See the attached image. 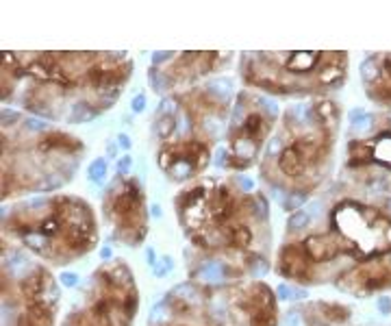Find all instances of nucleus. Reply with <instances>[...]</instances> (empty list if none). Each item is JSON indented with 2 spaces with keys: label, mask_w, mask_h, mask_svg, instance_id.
Returning a JSON list of instances; mask_svg holds the SVG:
<instances>
[{
  "label": "nucleus",
  "mask_w": 391,
  "mask_h": 326,
  "mask_svg": "<svg viewBox=\"0 0 391 326\" xmlns=\"http://www.w3.org/2000/svg\"><path fill=\"white\" fill-rule=\"evenodd\" d=\"M345 174L363 192L391 198V111L350 113Z\"/></svg>",
  "instance_id": "obj_1"
},
{
  "label": "nucleus",
  "mask_w": 391,
  "mask_h": 326,
  "mask_svg": "<svg viewBox=\"0 0 391 326\" xmlns=\"http://www.w3.org/2000/svg\"><path fill=\"white\" fill-rule=\"evenodd\" d=\"M109 205L107 211L115 218L117 239L126 241L128 246L141 244L148 228L143 220V194L135 179L120 176L109 187Z\"/></svg>",
  "instance_id": "obj_2"
},
{
  "label": "nucleus",
  "mask_w": 391,
  "mask_h": 326,
  "mask_svg": "<svg viewBox=\"0 0 391 326\" xmlns=\"http://www.w3.org/2000/svg\"><path fill=\"white\" fill-rule=\"evenodd\" d=\"M358 72L369 100L391 111V52H374L365 57Z\"/></svg>",
  "instance_id": "obj_3"
},
{
  "label": "nucleus",
  "mask_w": 391,
  "mask_h": 326,
  "mask_svg": "<svg viewBox=\"0 0 391 326\" xmlns=\"http://www.w3.org/2000/svg\"><path fill=\"white\" fill-rule=\"evenodd\" d=\"M272 120L274 117L265 115L263 111H250L239 122L231 124V141L248 139V141L257 143V146H263V139L272 130Z\"/></svg>",
  "instance_id": "obj_4"
},
{
  "label": "nucleus",
  "mask_w": 391,
  "mask_h": 326,
  "mask_svg": "<svg viewBox=\"0 0 391 326\" xmlns=\"http://www.w3.org/2000/svg\"><path fill=\"white\" fill-rule=\"evenodd\" d=\"M311 267L313 261L309 259L304 246L289 244L278 254V272L287 278H296L300 283H304V280L311 278Z\"/></svg>",
  "instance_id": "obj_5"
},
{
  "label": "nucleus",
  "mask_w": 391,
  "mask_h": 326,
  "mask_svg": "<svg viewBox=\"0 0 391 326\" xmlns=\"http://www.w3.org/2000/svg\"><path fill=\"white\" fill-rule=\"evenodd\" d=\"M302 246L313 263H332L337 257H341L335 239L328 233H313L304 239Z\"/></svg>",
  "instance_id": "obj_6"
},
{
  "label": "nucleus",
  "mask_w": 391,
  "mask_h": 326,
  "mask_svg": "<svg viewBox=\"0 0 391 326\" xmlns=\"http://www.w3.org/2000/svg\"><path fill=\"white\" fill-rule=\"evenodd\" d=\"M233 274V270L226 263L220 261H202V263L191 272V278L202 285H220Z\"/></svg>",
  "instance_id": "obj_7"
},
{
  "label": "nucleus",
  "mask_w": 391,
  "mask_h": 326,
  "mask_svg": "<svg viewBox=\"0 0 391 326\" xmlns=\"http://www.w3.org/2000/svg\"><path fill=\"white\" fill-rule=\"evenodd\" d=\"M319 311H322V315L326 322L330 324H343L350 319V309L339 302H319Z\"/></svg>",
  "instance_id": "obj_8"
},
{
  "label": "nucleus",
  "mask_w": 391,
  "mask_h": 326,
  "mask_svg": "<svg viewBox=\"0 0 391 326\" xmlns=\"http://www.w3.org/2000/svg\"><path fill=\"white\" fill-rule=\"evenodd\" d=\"M169 298H176V300H180V302H187V304H198L200 302V291H198V287H196L193 283H180V285H176L172 291L167 293Z\"/></svg>",
  "instance_id": "obj_9"
},
{
  "label": "nucleus",
  "mask_w": 391,
  "mask_h": 326,
  "mask_svg": "<svg viewBox=\"0 0 391 326\" xmlns=\"http://www.w3.org/2000/svg\"><path fill=\"white\" fill-rule=\"evenodd\" d=\"M248 317H250V326H276V306H272V309H248Z\"/></svg>",
  "instance_id": "obj_10"
},
{
  "label": "nucleus",
  "mask_w": 391,
  "mask_h": 326,
  "mask_svg": "<svg viewBox=\"0 0 391 326\" xmlns=\"http://www.w3.org/2000/svg\"><path fill=\"white\" fill-rule=\"evenodd\" d=\"M178 117L176 115H163V117H159V120H154V133H156V137H159L161 141H165V139H169L174 133H176V128H178Z\"/></svg>",
  "instance_id": "obj_11"
},
{
  "label": "nucleus",
  "mask_w": 391,
  "mask_h": 326,
  "mask_svg": "<svg viewBox=\"0 0 391 326\" xmlns=\"http://www.w3.org/2000/svg\"><path fill=\"white\" fill-rule=\"evenodd\" d=\"M107 172H109V166H107V159L104 156H98L89 163V170H87V176L94 185H102L107 181Z\"/></svg>",
  "instance_id": "obj_12"
},
{
  "label": "nucleus",
  "mask_w": 391,
  "mask_h": 326,
  "mask_svg": "<svg viewBox=\"0 0 391 326\" xmlns=\"http://www.w3.org/2000/svg\"><path fill=\"white\" fill-rule=\"evenodd\" d=\"M172 315H174V311L169 309V304L167 302H159V304L152 306V311H150L148 324L150 326H165V324H169Z\"/></svg>",
  "instance_id": "obj_13"
},
{
  "label": "nucleus",
  "mask_w": 391,
  "mask_h": 326,
  "mask_svg": "<svg viewBox=\"0 0 391 326\" xmlns=\"http://www.w3.org/2000/svg\"><path fill=\"white\" fill-rule=\"evenodd\" d=\"M148 83H150V87H152V91H156V94H163V91L169 87L167 74L161 72L159 68H154V65H150V70H148Z\"/></svg>",
  "instance_id": "obj_14"
},
{
  "label": "nucleus",
  "mask_w": 391,
  "mask_h": 326,
  "mask_svg": "<svg viewBox=\"0 0 391 326\" xmlns=\"http://www.w3.org/2000/svg\"><path fill=\"white\" fill-rule=\"evenodd\" d=\"M246 267H248V272H250V276H254V278H263L265 274L270 272V263H267V259L259 257V254H252V257L248 259Z\"/></svg>",
  "instance_id": "obj_15"
},
{
  "label": "nucleus",
  "mask_w": 391,
  "mask_h": 326,
  "mask_svg": "<svg viewBox=\"0 0 391 326\" xmlns=\"http://www.w3.org/2000/svg\"><path fill=\"white\" fill-rule=\"evenodd\" d=\"M311 224V213H306L304 209H298V211H293L289 215V220H287V228L289 231H302Z\"/></svg>",
  "instance_id": "obj_16"
},
{
  "label": "nucleus",
  "mask_w": 391,
  "mask_h": 326,
  "mask_svg": "<svg viewBox=\"0 0 391 326\" xmlns=\"http://www.w3.org/2000/svg\"><path fill=\"white\" fill-rule=\"evenodd\" d=\"M24 130H29V133L46 135V130H50V126H48V122L39 120V117H26V120H24Z\"/></svg>",
  "instance_id": "obj_17"
},
{
  "label": "nucleus",
  "mask_w": 391,
  "mask_h": 326,
  "mask_svg": "<svg viewBox=\"0 0 391 326\" xmlns=\"http://www.w3.org/2000/svg\"><path fill=\"white\" fill-rule=\"evenodd\" d=\"M306 198H309L306 194H287L285 200H283V207L287 209V211H298V207L302 205Z\"/></svg>",
  "instance_id": "obj_18"
},
{
  "label": "nucleus",
  "mask_w": 391,
  "mask_h": 326,
  "mask_svg": "<svg viewBox=\"0 0 391 326\" xmlns=\"http://www.w3.org/2000/svg\"><path fill=\"white\" fill-rule=\"evenodd\" d=\"M172 267H174L172 257H161V259H159V263H156V265L152 267V272H154V276H156V278H163L167 272H172Z\"/></svg>",
  "instance_id": "obj_19"
},
{
  "label": "nucleus",
  "mask_w": 391,
  "mask_h": 326,
  "mask_svg": "<svg viewBox=\"0 0 391 326\" xmlns=\"http://www.w3.org/2000/svg\"><path fill=\"white\" fill-rule=\"evenodd\" d=\"M20 120H22V113H20V111H13L9 107L3 109V126L5 128H9L13 122H20Z\"/></svg>",
  "instance_id": "obj_20"
},
{
  "label": "nucleus",
  "mask_w": 391,
  "mask_h": 326,
  "mask_svg": "<svg viewBox=\"0 0 391 326\" xmlns=\"http://www.w3.org/2000/svg\"><path fill=\"white\" fill-rule=\"evenodd\" d=\"M130 163H133V156H130V154L120 156V159H117V163H115V172H117V176H126L128 170H130Z\"/></svg>",
  "instance_id": "obj_21"
},
{
  "label": "nucleus",
  "mask_w": 391,
  "mask_h": 326,
  "mask_svg": "<svg viewBox=\"0 0 391 326\" xmlns=\"http://www.w3.org/2000/svg\"><path fill=\"white\" fill-rule=\"evenodd\" d=\"M59 280H61V285L65 287V289H72V287L78 285V274H74V272H61Z\"/></svg>",
  "instance_id": "obj_22"
},
{
  "label": "nucleus",
  "mask_w": 391,
  "mask_h": 326,
  "mask_svg": "<svg viewBox=\"0 0 391 326\" xmlns=\"http://www.w3.org/2000/svg\"><path fill=\"white\" fill-rule=\"evenodd\" d=\"M172 55L174 52H169V50H159V52H152V65L156 68V65H161V63H165V61H169L172 59Z\"/></svg>",
  "instance_id": "obj_23"
},
{
  "label": "nucleus",
  "mask_w": 391,
  "mask_h": 326,
  "mask_svg": "<svg viewBox=\"0 0 391 326\" xmlns=\"http://www.w3.org/2000/svg\"><path fill=\"white\" fill-rule=\"evenodd\" d=\"M376 306H378V311H380L382 315H389V313H391V298L389 296H378L376 298Z\"/></svg>",
  "instance_id": "obj_24"
},
{
  "label": "nucleus",
  "mask_w": 391,
  "mask_h": 326,
  "mask_svg": "<svg viewBox=\"0 0 391 326\" xmlns=\"http://www.w3.org/2000/svg\"><path fill=\"white\" fill-rule=\"evenodd\" d=\"M130 109H133L135 113H141V111L146 109V96H143V94H137V96L133 98V102H130Z\"/></svg>",
  "instance_id": "obj_25"
},
{
  "label": "nucleus",
  "mask_w": 391,
  "mask_h": 326,
  "mask_svg": "<svg viewBox=\"0 0 391 326\" xmlns=\"http://www.w3.org/2000/svg\"><path fill=\"white\" fill-rule=\"evenodd\" d=\"M283 326H302V319H300L298 311L285 313V322H283Z\"/></svg>",
  "instance_id": "obj_26"
},
{
  "label": "nucleus",
  "mask_w": 391,
  "mask_h": 326,
  "mask_svg": "<svg viewBox=\"0 0 391 326\" xmlns=\"http://www.w3.org/2000/svg\"><path fill=\"white\" fill-rule=\"evenodd\" d=\"M235 181H237V185L241 187V192H244V194H250V192H252L254 183H252L250 179H248V176H237Z\"/></svg>",
  "instance_id": "obj_27"
},
{
  "label": "nucleus",
  "mask_w": 391,
  "mask_h": 326,
  "mask_svg": "<svg viewBox=\"0 0 391 326\" xmlns=\"http://www.w3.org/2000/svg\"><path fill=\"white\" fill-rule=\"evenodd\" d=\"M276 298L278 300H291V287L289 285H278L276 287Z\"/></svg>",
  "instance_id": "obj_28"
},
{
  "label": "nucleus",
  "mask_w": 391,
  "mask_h": 326,
  "mask_svg": "<svg viewBox=\"0 0 391 326\" xmlns=\"http://www.w3.org/2000/svg\"><path fill=\"white\" fill-rule=\"evenodd\" d=\"M309 298V291L302 289V287H293L291 285V300H304Z\"/></svg>",
  "instance_id": "obj_29"
},
{
  "label": "nucleus",
  "mask_w": 391,
  "mask_h": 326,
  "mask_svg": "<svg viewBox=\"0 0 391 326\" xmlns=\"http://www.w3.org/2000/svg\"><path fill=\"white\" fill-rule=\"evenodd\" d=\"M117 146L124 148V150H130V137L126 133H120L117 135Z\"/></svg>",
  "instance_id": "obj_30"
},
{
  "label": "nucleus",
  "mask_w": 391,
  "mask_h": 326,
  "mask_svg": "<svg viewBox=\"0 0 391 326\" xmlns=\"http://www.w3.org/2000/svg\"><path fill=\"white\" fill-rule=\"evenodd\" d=\"M146 261H148L150 267H154L156 263H159V259H156V254H154L152 248H146Z\"/></svg>",
  "instance_id": "obj_31"
},
{
  "label": "nucleus",
  "mask_w": 391,
  "mask_h": 326,
  "mask_svg": "<svg viewBox=\"0 0 391 326\" xmlns=\"http://www.w3.org/2000/svg\"><path fill=\"white\" fill-rule=\"evenodd\" d=\"M150 213H152V218H161V207L154 202V205L150 207Z\"/></svg>",
  "instance_id": "obj_32"
},
{
  "label": "nucleus",
  "mask_w": 391,
  "mask_h": 326,
  "mask_svg": "<svg viewBox=\"0 0 391 326\" xmlns=\"http://www.w3.org/2000/svg\"><path fill=\"white\" fill-rule=\"evenodd\" d=\"M100 257H102V259H111V248H109V246H104L102 250H100Z\"/></svg>",
  "instance_id": "obj_33"
},
{
  "label": "nucleus",
  "mask_w": 391,
  "mask_h": 326,
  "mask_svg": "<svg viewBox=\"0 0 391 326\" xmlns=\"http://www.w3.org/2000/svg\"><path fill=\"white\" fill-rule=\"evenodd\" d=\"M115 152H117V150H115V143L111 141V143H109V154H111V156H115Z\"/></svg>",
  "instance_id": "obj_34"
}]
</instances>
